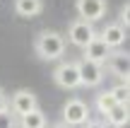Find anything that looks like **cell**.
<instances>
[{
  "instance_id": "obj_1",
  "label": "cell",
  "mask_w": 130,
  "mask_h": 128,
  "mask_svg": "<svg viewBox=\"0 0 130 128\" xmlns=\"http://www.w3.org/2000/svg\"><path fill=\"white\" fill-rule=\"evenodd\" d=\"M34 51L39 53L41 61H58L65 53V39L63 34L53 32V29H43L34 39Z\"/></svg>"
},
{
  "instance_id": "obj_2",
  "label": "cell",
  "mask_w": 130,
  "mask_h": 128,
  "mask_svg": "<svg viewBox=\"0 0 130 128\" xmlns=\"http://www.w3.org/2000/svg\"><path fill=\"white\" fill-rule=\"evenodd\" d=\"M92 39H96V29H94V24L87 22V19H75L68 27V41L72 44V46L84 48Z\"/></svg>"
},
{
  "instance_id": "obj_3",
  "label": "cell",
  "mask_w": 130,
  "mask_h": 128,
  "mask_svg": "<svg viewBox=\"0 0 130 128\" xmlns=\"http://www.w3.org/2000/svg\"><path fill=\"white\" fill-rule=\"evenodd\" d=\"M84 121H89V104L77 99V97L68 99L65 106H63V123L75 128V126H82Z\"/></svg>"
},
{
  "instance_id": "obj_4",
  "label": "cell",
  "mask_w": 130,
  "mask_h": 128,
  "mask_svg": "<svg viewBox=\"0 0 130 128\" xmlns=\"http://www.w3.org/2000/svg\"><path fill=\"white\" fill-rule=\"evenodd\" d=\"M53 82L63 90H77L79 87V73H77V63L72 61H63L60 65L53 70Z\"/></svg>"
},
{
  "instance_id": "obj_5",
  "label": "cell",
  "mask_w": 130,
  "mask_h": 128,
  "mask_svg": "<svg viewBox=\"0 0 130 128\" xmlns=\"http://www.w3.org/2000/svg\"><path fill=\"white\" fill-rule=\"evenodd\" d=\"M36 106H39V99H36V94L29 92V90H17L7 99V109L12 111L14 116H24L27 111L36 109Z\"/></svg>"
},
{
  "instance_id": "obj_6",
  "label": "cell",
  "mask_w": 130,
  "mask_h": 128,
  "mask_svg": "<svg viewBox=\"0 0 130 128\" xmlns=\"http://www.w3.org/2000/svg\"><path fill=\"white\" fill-rule=\"evenodd\" d=\"M77 73H79V85L82 87H99L104 80V65L84 61V58L77 63Z\"/></svg>"
},
{
  "instance_id": "obj_7",
  "label": "cell",
  "mask_w": 130,
  "mask_h": 128,
  "mask_svg": "<svg viewBox=\"0 0 130 128\" xmlns=\"http://www.w3.org/2000/svg\"><path fill=\"white\" fill-rule=\"evenodd\" d=\"M75 10H77L79 19H87L94 24L106 15V0H75Z\"/></svg>"
},
{
  "instance_id": "obj_8",
  "label": "cell",
  "mask_w": 130,
  "mask_h": 128,
  "mask_svg": "<svg viewBox=\"0 0 130 128\" xmlns=\"http://www.w3.org/2000/svg\"><path fill=\"white\" fill-rule=\"evenodd\" d=\"M104 65L108 68V73L111 75H116L121 82H128V73H130V61H128V53H123V51H111L108 53V58H106V63Z\"/></svg>"
},
{
  "instance_id": "obj_9",
  "label": "cell",
  "mask_w": 130,
  "mask_h": 128,
  "mask_svg": "<svg viewBox=\"0 0 130 128\" xmlns=\"http://www.w3.org/2000/svg\"><path fill=\"white\" fill-rule=\"evenodd\" d=\"M96 36L113 51V48H121L123 44H125V36H128V34H125V29H123L121 24H106V27L101 29V34H96Z\"/></svg>"
},
{
  "instance_id": "obj_10",
  "label": "cell",
  "mask_w": 130,
  "mask_h": 128,
  "mask_svg": "<svg viewBox=\"0 0 130 128\" xmlns=\"http://www.w3.org/2000/svg\"><path fill=\"white\" fill-rule=\"evenodd\" d=\"M82 51H84V61H92V63L104 65V63H106V58H108V53H111V48H108L106 44L96 36V39H92V41H89Z\"/></svg>"
},
{
  "instance_id": "obj_11",
  "label": "cell",
  "mask_w": 130,
  "mask_h": 128,
  "mask_svg": "<svg viewBox=\"0 0 130 128\" xmlns=\"http://www.w3.org/2000/svg\"><path fill=\"white\" fill-rule=\"evenodd\" d=\"M104 116H106V126H111V128H125L128 119H130L128 104H113L111 111H106Z\"/></svg>"
},
{
  "instance_id": "obj_12",
  "label": "cell",
  "mask_w": 130,
  "mask_h": 128,
  "mask_svg": "<svg viewBox=\"0 0 130 128\" xmlns=\"http://www.w3.org/2000/svg\"><path fill=\"white\" fill-rule=\"evenodd\" d=\"M46 114H43L41 109H31V111H27L24 116H19V121H17V126L19 128H46Z\"/></svg>"
},
{
  "instance_id": "obj_13",
  "label": "cell",
  "mask_w": 130,
  "mask_h": 128,
  "mask_svg": "<svg viewBox=\"0 0 130 128\" xmlns=\"http://www.w3.org/2000/svg\"><path fill=\"white\" fill-rule=\"evenodd\" d=\"M43 10V0H14V12L19 17H36Z\"/></svg>"
},
{
  "instance_id": "obj_14",
  "label": "cell",
  "mask_w": 130,
  "mask_h": 128,
  "mask_svg": "<svg viewBox=\"0 0 130 128\" xmlns=\"http://www.w3.org/2000/svg\"><path fill=\"white\" fill-rule=\"evenodd\" d=\"M116 104V102H113V97H111V92H99L96 94V111L99 114H106V111H111V106Z\"/></svg>"
},
{
  "instance_id": "obj_15",
  "label": "cell",
  "mask_w": 130,
  "mask_h": 128,
  "mask_svg": "<svg viewBox=\"0 0 130 128\" xmlns=\"http://www.w3.org/2000/svg\"><path fill=\"white\" fill-rule=\"evenodd\" d=\"M113 97V102L116 104H128V97H130V90H128V82H121V85H116L113 90H108Z\"/></svg>"
},
{
  "instance_id": "obj_16",
  "label": "cell",
  "mask_w": 130,
  "mask_h": 128,
  "mask_svg": "<svg viewBox=\"0 0 130 128\" xmlns=\"http://www.w3.org/2000/svg\"><path fill=\"white\" fill-rule=\"evenodd\" d=\"M0 128H17V116L10 109L0 111Z\"/></svg>"
},
{
  "instance_id": "obj_17",
  "label": "cell",
  "mask_w": 130,
  "mask_h": 128,
  "mask_svg": "<svg viewBox=\"0 0 130 128\" xmlns=\"http://www.w3.org/2000/svg\"><path fill=\"white\" fill-rule=\"evenodd\" d=\"M128 12H130V5L125 3V5L121 7V15H118V24H121V27L125 29V32H128V24H130V17H128Z\"/></svg>"
},
{
  "instance_id": "obj_18",
  "label": "cell",
  "mask_w": 130,
  "mask_h": 128,
  "mask_svg": "<svg viewBox=\"0 0 130 128\" xmlns=\"http://www.w3.org/2000/svg\"><path fill=\"white\" fill-rule=\"evenodd\" d=\"M82 126H84V128H108L104 121H84Z\"/></svg>"
},
{
  "instance_id": "obj_19",
  "label": "cell",
  "mask_w": 130,
  "mask_h": 128,
  "mask_svg": "<svg viewBox=\"0 0 130 128\" xmlns=\"http://www.w3.org/2000/svg\"><path fill=\"white\" fill-rule=\"evenodd\" d=\"M5 109H7V94L0 90V111H5Z\"/></svg>"
},
{
  "instance_id": "obj_20",
  "label": "cell",
  "mask_w": 130,
  "mask_h": 128,
  "mask_svg": "<svg viewBox=\"0 0 130 128\" xmlns=\"http://www.w3.org/2000/svg\"><path fill=\"white\" fill-rule=\"evenodd\" d=\"M51 128H72V126H68V123H63V121H60V123H53Z\"/></svg>"
}]
</instances>
